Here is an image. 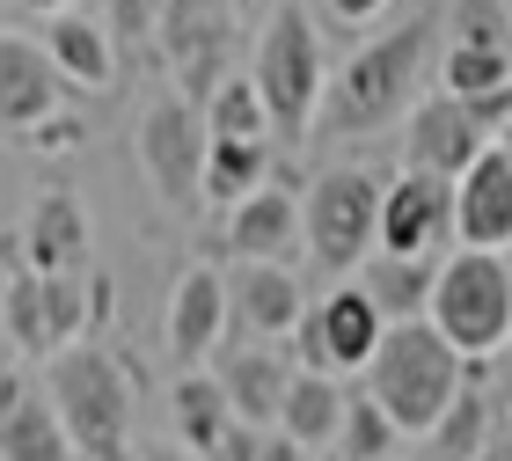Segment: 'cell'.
I'll return each mask as SVG.
<instances>
[{
  "mask_svg": "<svg viewBox=\"0 0 512 461\" xmlns=\"http://www.w3.org/2000/svg\"><path fill=\"white\" fill-rule=\"evenodd\" d=\"M44 396L59 403V425L81 461H139V440H132L139 388H132V366L110 344L81 337L66 352H52L44 359Z\"/></svg>",
  "mask_w": 512,
  "mask_h": 461,
  "instance_id": "6da1fadb",
  "label": "cell"
},
{
  "mask_svg": "<svg viewBox=\"0 0 512 461\" xmlns=\"http://www.w3.org/2000/svg\"><path fill=\"white\" fill-rule=\"evenodd\" d=\"M439 44V15H410L395 30L366 37L352 59L330 74V96H322V125L359 140V132H381L395 125L403 110L417 103V81H425V59Z\"/></svg>",
  "mask_w": 512,
  "mask_h": 461,
  "instance_id": "7a4b0ae2",
  "label": "cell"
},
{
  "mask_svg": "<svg viewBox=\"0 0 512 461\" xmlns=\"http://www.w3.org/2000/svg\"><path fill=\"white\" fill-rule=\"evenodd\" d=\"M469 374H476L469 352H461L432 315H403V322H388L381 352L366 359L359 381H366V396H374L410 440H425V432L447 418V403L461 396V381H469Z\"/></svg>",
  "mask_w": 512,
  "mask_h": 461,
  "instance_id": "3957f363",
  "label": "cell"
},
{
  "mask_svg": "<svg viewBox=\"0 0 512 461\" xmlns=\"http://www.w3.org/2000/svg\"><path fill=\"white\" fill-rule=\"evenodd\" d=\"M425 315L476 366L498 359V344L512 337V264L498 257V249L454 242V257H439V271H432V308Z\"/></svg>",
  "mask_w": 512,
  "mask_h": 461,
  "instance_id": "277c9868",
  "label": "cell"
},
{
  "mask_svg": "<svg viewBox=\"0 0 512 461\" xmlns=\"http://www.w3.org/2000/svg\"><path fill=\"white\" fill-rule=\"evenodd\" d=\"M256 88L271 103V132L278 140H308V125L322 118V96H330V59H322V37L308 8H278L264 15V37H256Z\"/></svg>",
  "mask_w": 512,
  "mask_h": 461,
  "instance_id": "5b68a950",
  "label": "cell"
},
{
  "mask_svg": "<svg viewBox=\"0 0 512 461\" xmlns=\"http://www.w3.org/2000/svg\"><path fill=\"white\" fill-rule=\"evenodd\" d=\"M110 308V279H88V271H8V301H0V330H8L15 352L52 359L66 344L88 337V322Z\"/></svg>",
  "mask_w": 512,
  "mask_h": 461,
  "instance_id": "8992f818",
  "label": "cell"
},
{
  "mask_svg": "<svg viewBox=\"0 0 512 461\" xmlns=\"http://www.w3.org/2000/svg\"><path fill=\"white\" fill-rule=\"evenodd\" d=\"M132 154H139V176L154 183V198L169 205V213H198L205 205V154H213V132H205V110L183 96V88L139 110Z\"/></svg>",
  "mask_w": 512,
  "mask_h": 461,
  "instance_id": "52a82bcc",
  "label": "cell"
},
{
  "mask_svg": "<svg viewBox=\"0 0 512 461\" xmlns=\"http://www.w3.org/2000/svg\"><path fill=\"white\" fill-rule=\"evenodd\" d=\"M300 242L322 271L352 279L359 257L381 242V183L366 169H322L300 191Z\"/></svg>",
  "mask_w": 512,
  "mask_h": 461,
  "instance_id": "ba28073f",
  "label": "cell"
},
{
  "mask_svg": "<svg viewBox=\"0 0 512 461\" xmlns=\"http://www.w3.org/2000/svg\"><path fill=\"white\" fill-rule=\"evenodd\" d=\"M381 337H388V315L366 301V286L359 279H337L322 301H308V315H300V330H293V359L300 366H322V374H366V359L381 352Z\"/></svg>",
  "mask_w": 512,
  "mask_h": 461,
  "instance_id": "9c48e42d",
  "label": "cell"
},
{
  "mask_svg": "<svg viewBox=\"0 0 512 461\" xmlns=\"http://www.w3.org/2000/svg\"><path fill=\"white\" fill-rule=\"evenodd\" d=\"M395 257H447L454 249V176L432 169H403L381 183V242Z\"/></svg>",
  "mask_w": 512,
  "mask_h": 461,
  "instance_id": "30bf717a",
  "label": "cell"
},
{
  "mask_svg": "<svg viewBox=\"0 0 512 461\" xmlns=\"http://www.w3.org/2000/svg\"><path fill=\"white\" fill-rule=\"evenodd\" d=\"M483 147H491V125H483L454 88H432V96H417L403 110V169L461 176Z\"/></svg>",
  "mask_w": 512,
  "mask_h": 461,
  "instance_id": "8fae6325",
  "label": "cell"
},
{
  "mask_svg": "<svg viewBox=\"0 0 512 461\" xmlns=\"http://www.w3.org/2000/svg\"><path fill=\"white\" fill-rule=\"evenodd\" d=\"M154 37H161V59L176 66V81H183V96L205 103L220 88L227 74V8L220 0H161V22H154Z\"/></svg>",
  "mask_w": 512,
  "mask_h": 461,
  "instance_id": "7c38bea8",
  "label": "cell"
},
{
  "mask_svg": "<svg viewBox=\"0 0 512 461\" xmlns=\"http://www.w3.org/2000/svg\"><path fill=\"white\" fill-rule=\"evenodd\" d=\"M227 330H235V301H227V279L213 264H191L169 293V359L176 366H205L220 359Z\"/></svg>",
  "mask_w": 512,
  "mask_h": 461,
  "instance_id": "4fadbf2b",
  "label": "cell"
},
{
  "mask_svg": "<svg viewBox=\"0 0 512 461\" xmlns=\"http://www.w3.org/2000/svg\"><path fill=\"white\" fill-rule=\"evenodd\" d=\"M227 301H235V330H242V337H264V344H293L300 315H308V293H300L293 264H278V257L235 264Z\"/></svg>",
  "mask_w": 512,
  "mask_h": 461,
  "instance_id": "5bb4252c",
  "label": "cell"
},
{
  "mask_svg": "<svg viewBox=\"0 0 512 461\" xmlns=\"http://www.w3.org/2000/svg\"><path fill=\"white\" fill-rule=\"evenodd\" d=\"M454 242L512 249V154L498 140L454 176Z\"/></svg>",
  "mask_w": 512,
  "mask_h": 461,
  "instance_id": "9a60e30c",
  "label": "cell"
},
{
  "mask_svg": "<svg viewBox=\"0 0 512 461\" xmlns=\"http://www.w3.org/2000/svg\"><path fill=\"white\" fill-rule=\"evenodd\" d=\"M66 88H74V81L59 74V59L44 52V44L0 37V125H8V132L44 125V118L66 103Z\"/></svg>",
  "mask_w": 512,
  "mask_h": 461,
  "instance_id": "2e32d148",
  "label": "cell"
},
{
  "mask_svg": "<svg viewBox=\"0 0 512 461\" xmlns=\"http://www.w3.org/2000/svg\"><path fill=\"white\" fill-rule=\"evenodd\" d=\"M293 249H308L300 242V191H286V183H264V191H249L227 205V257H278V264H293Z\"/></svg>",
  "mask_w": 512,
  "mask_h": 461,
  "instance_id": "e0dca14e",
  "label": "cell"
},
{
  "mask_svg": "<svg viewBox=\"0 0 512 461\" xmlns=\"http://www.w3.org/2000/svg\"><path fill=\"white\" fill-rule=\"evenodd\" d=\"M293 366H300L293 344H264V337H249V344H235V352H220V388H227V403H235V418L278 425V403H286Z\"/></svg>",
  "mask_w": 512,
  "mask_h": 461,
  "instance_id": "ac0fdd59",
  "label": "cell"
},
{
  "mask_svg": "<svg viewBox=\"0 0 512 461\" xmlns=\"http://www.w3.org/2000/svg\"><path fill=\"white\" fill-rule=\"evenodd\" d=\"M0 461H81L59 425V403L44 396V381H8L0 388Z\"/></svg>",
  "mask_w": 512,
  "mask_h": 461,
  "instance_id": "d6986e66",
  "label": "cell"
},
{
  "mask_svg": "<svg viewBox=\"0 0 512 461\" xmlns=\"http://www.w3.org/2000/svg\"><path fill=\"white\" fill-rule=\"evenodd\" d=\"M44 52L59 59V74L74 88H96V96H103V88L118 81V37H110V22L88 15V8L44 15Z\"/></svg>",
  "mask_w": 512,
  "mask_h": 461,
  "instance_id": "ffe728a7",
  "label": "cell"
},
{
  "mask_svg": "<svg viewBox=\"0 0 512 461\" xmlns=\"http://www.w3.org/2000/svg\"><path fill=\"white\" fill-rule=\"evenodd\" d=\"M88 213L74 191H44L22 220V264L30 271H88Z\"/></svg>",
  "mask_w": 512,
  "mask_h": 461,
  "instance_id": "44dd1931",
  "label": "cell"
},
{
  "mask_svg": "<svg viewBox=\"0 0 512 461\" xmlns=\"http://www.w3.org/2000/svg\"><path fill=\"white\" fill-rule=\"evenodd\" d=\"M432 271H439V257H395V249H366L352 279L366 286V301H374L388 322H403V315H425V308H432Z\"/></svg>",
  "mask_w": 512,
  "mask_h": 461,
  "instance_id": "7402d4cb",
  "label": "cell"
},
{
  "mask_svg": "<svg viewBox=\"0 0 512 461\" xmlns=\"http://www.w3.org/2000/svg\"><path fill=\"white\" fill-rule=\"evenodd\" d=\"M344 374H322V366H293L286 403H278V425L293 432L300 447H337V418H344Z\"/></svg>",
  "mask_w": 512,
  "mask_h": 461,
  "instance_id": "603a6c76",
  "label": "cell"
},
{
  "mask_svg": "<svg viewBox=\"0 0 512 461\" xmlns=\"http://www.w3.org/2000/svg\"><path fill=\"white\" fill-rule=\"evenodd\" d=\"M169 418H176V440H183V447L213 454V440L235 425V403H227L220 374H205V366H183L176 388H169Z\"/></svg>",
  "mask_w": 512,
  "mask_h": 461,
  "instance_id": "cb8c5ba5",
  "label": "cell"
},
{
  "mask_svg": "<svg viewBox=\"0 0 512 461\" xmlns=\"http://www.w3.org/2000/svg\"><path fill=\"white\" fill-rule=\"evenodd\" d=\"M198 110H205V132H213V140H271V103H264V88H256V74H220V88Z\"/></svg>",
  "mask_w": 512,
  "mask_h": 461,
  "instance_id": "d4e9b609",
  "label": "cell"
},
{
  "mask_svg": "<svg viewBox=\"0 0 512 461\" xmlns=\"http://www.w3.org/2000/svg\"><path fill=\"white\" fill-rule=\"evenodd\" d=\"M469 366H476V359H469ZM491 432H498V403L483 396V381L469 374V381H461V396L447 403V418H439V425L425 432V440H432L439 454H447V461H476Z\"/></svg>",
  "mask_w": 512,
  "mask_h": 461,
  "instance_id": "484cf974",
  "label": "cell"
},
{
  "mask_svg": "<svg viewBox=\"0 0 512 461\" xmlns=\"http://www.w3.org/2000/svg\"><path fill=\"white\" fill-rule=\"evenodd\" d=\"M271 183V140H213L205 154V205H235Z\"/></svg>",
  "mask_w": 512,
  "mask_h": 461,
  "instance_id": "4316f807",
  "label": "cell"
},
{
  "mask_svg": "<svg viewBox=\"0 0 512 461\" xmlns=\"http://www.w3.org/2000/svg\"><path fill=\"white\" fill-rule=\"evenodd\" d=\"M403 440H410V432L395 425L388 410L366 396V381H359L352 396H344V418H337V447H330V454H337V461H388Z\"/></svg>",
  "mask_w": 512,
  "mask_h": 461,
  "instance_id": "83f0119b",
  "label": "cell"
},
{
  "mask_svg": "<svg viewBox=\"0 0 512 461\" xmlns=\"http://www.w3.org/2000/svg\"><path fill=\"white\" fill-rule=\"evenodd\" d=\"M439 88L454 96H498L512 88V44H469V37H447V59H439Z\"/></svg>",
  "mask_w": 512,
  "mask_h": 461,
  "instance_id": "f1b7e54d",
  "label": "cell"
},
{
  "mask_svg": "<svg viewBox=\"0 0 512 461\" xmlns=\"http://www.w3.org/2000/svg\"><path fill=\"white\" fill-rule=\"evenodd\" d=\"M447 30L469 37V44H512V8H505V0H454Z\"/></svg>",
  "mask_w": 512,
  "mask_h": 461,
  "instance_id": "f546056e",
  "label": "cell"
},
{
  "mask_svg": "<svg viewBox=\"0 0 512 461\" xmlns=\"http://www.w3.org/2000/svg\"><path fill=\"white\" fill-rule=\"evenodd\" d=\"M205 461H264V425L235 418V425H227L220 440H213V454H205Z\"/></svg>",
  "mask_w": 512,
  "mask_h": 461,
  "instance_id": "4dcf8cb0",
  "label": "cell"
},
{
  "mask_svg": "<svg viewBox=\"0 0 512 461\" xmlns=\"http://www.w3.org/2000/svg\"><path fill=\"white\" fill-rule=\"evenodd\" d=\"M22 147H37V154H74V147H81V118H59V110H52L44 125L22 132Z\"/></svg>",
  "mask_w": 512,
  "mask_h": 461,
  "instance_id": "1f68e13d",
  "label": "cell"
},
{
  "mask_svg": "<svg viewBox=\"0 0 512 461\" xmlns=\"http://www.w3.org/2000/svg\"><path fill=\"white\" fill-rule=\"evenodd\" d=\"M322 8H330L337 30H374V22L395 8V0H322Z\"/></svg>",
  "mask_w": 512,
  "mask_h": 461,
  "instance_id": "d6a6232c",
  "label": "cell"
},
{
  "mask_svg": "<svg viewBox=\"0 0 512 461\" xmlns=\"http://www.w3.org/2000/svg\"><path fill=\"white\" fill-rule=\"evenodd\" d=\"M264 461H308V447H300L286 425H264Z\"/></svg>",
  "mask_w": 512,
  "mask_h": 461,
  "instance_id": "836d02e7",
  "label": "cell"
},
{
  "mask_svg": "<svg viewBox=\"0 0 512 461\" xmlns=\"http://www.w3.org/2000/svg\"><path fill=\"white\" fill-rule=\"evenodd\" d=\"M476 461H512V418H498V432L483 440V454Z\"/></svg>",
  "mask_w": 512,
  "mask_h": 461,
  "instance_id": "e575fe53",
  "label": "cell"
},
{
  "mask_svg": "<svg viewBox=\"0 0 512 461\" xmlns=\"http://www.w3.org/2000/svg\"><path fill=\"white\" fill-rule=\"evenodd\" d=\"M139 461H205V454L183 447V440H169V447H139Z\"/></svg>",
  "mask_w": 512,
  "mask_h": 461,
  "instance_id": "d590c367",
  "label": "cell"
},
{
  "mask_svg": "<svg viewBox=\"0 0 512 461\" xmlns=\"http://www.w3.org/2000/svg\"><path fill=\"white\" fill-rule=\"evenodd\" d=\"M388 461H447V454H439V447H432V440H403V447H395V454H388Z\"/></svg>",
  "mask_w": 512,
  "mask_h": 461,
  "instance_id": "8d00e7d4",
  "label": "cell"
},
{
  "mask_svg": "<svg viewBox=\"0 0 512 461\" xmlns=\"http://www.w3.org/2000/svg\"><path fill=\"white\" fill-rule=\"evenodd\" d=\"M498 381H505V388H498V396H505V403H512V337H505V344H498Z\"/></svg>",
  "mask_w": 512,
  "mask_h": 461,
  "instance_id": "74e56055",
  "label": "cell"
},
{
  "mask_svg": "<svg viewBox=\"0 0 512 461\" xmlns=\"http://www.w3.org/2000/svg\"><path fill=\"white\" fill-rule=\"evenodd\" d=\"M30 15H59V8H81V0H22Z\"/></svg>",
  "mask_w": 512,
  "mask_h": 461,
  "instance_id": "f35d334b",
  "label": "cell"
},
{
  "mask_svg": "<svg viewBox=\"0 0 512 461\" xmlns=\"http://www.w3.org/2000/svg\"><path fill=\"white\" fill-rule=\"evenodd\" d=\"M8 381H15V366H8V352H0V388H8Z\"/></svg>",
  "mask_w": 512,
  "mask_h": 461,
  "instance_id": "ab89813d",
  "label": "cell"
},
{
  "mask_svg": "<svg viewBox=\"0 0 512 461\" xmlns=\"http://www.w3.org/2000/svg\"><path fill=\"white\" fill-rule=\"evenodd\" d=\"M498 147H505V154H512V118H505V132H498Z\"/></svg>",
  "mask_w": 512,
  "mask_h": 461,
  "instance_id": "60d3db41",
  "label": "cell"
},
{
  "mask_svg": "<svg viewBox=\"0 0 512 461\" xmlns=\"http://www.w3.org/2000/svg\"><path fill=\"white\" fill-rule=\"evenodd\" d=\"M308 461H337V454H322V447H308Z\"/></svg>",
  "mask_w": 512,
  "mask_h": 461,
  "instance_id": "b9f144b4",
  "label": "cell"
},
{
  "mask_svg": "<svg viewBox=\"0 0 512 461\" xmlns=\"http://www.w3.org/2000/svg\"><path fill=\"white\" fill-rule=\"evenodd\" d=\"M0 301H8V271H0Z\"/></svg>",
  "mask_w": 512,
  "mask_h": 461,
  "instance_id": "7bdbcfd3",
  "label": "cell"
},
{
  "mask_svg": "<svg viewBox=\"0 0 512 461\" xmlns=\"http://www.w3.org/2000/svg\"><path fill=\"white\" fill-rule=\"evenodd\" d=\"M0 8H8V0H0Z\"/></svg>",
  "mask_w": 512,
  "mask_h": 461,
  "instance_id": "ee69618b",
  "label": "cell"
},
{
  "mask_svg": "<svg viewBox=\"0 0 512 461\" xmlns=\"http://www.w3.org/2000/svg\"><path fill=\"white\" fill-rule=\"evenodd\" d=\"M505 8H512V0H505Z\"/></svg>",
  "mask_w": 512,
  "mask_h": 461,
  "instance_id": "f6af8a7d",
  "label": "cell"
}]
</instances>
